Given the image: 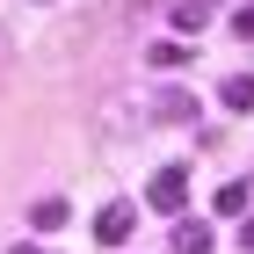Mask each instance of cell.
<instances>
[{
  "label": "cell",
  "instance_id": "1",
  "mask_svg": "<svg viewBox=\"0 0 254 254\" xmlns=\"http://www.w3.org/2000/svg\"><path fill=\"white\" fill-rule=\"evenodd\" d=\"M145 203H153L160 218H182V203H189V167H160V175L145 182Z\"/></svg>",
  "mask_w": 254,
  "mask_h": 254
},
{
  "label": "cell",
  "instance_id": "2",
  "mask_svg": "<svg viewBox=\"0 0 254 254\" xmlns=\"http://www.w3.org/2000/svg\"><path fill=\"white\" fill-rule=\"evenodd\" d=\"M131 225H138V211H131V203H102L95 240H102V247H124V240H131Z\"/></svg>",
  "mask_w": 254,
  "mask_h": 254
},
{
  "label": "cell",
  "instance_id": "3",
  "mask_svg": "<svg viewBox=\"0 0 254 254\" xmlns=\"http://www.w3.org/2000/svg\"><path fill=\"white\" fill-rule=\"evenodd\" d=\"M145 117H153V124H189V117H196V95H182V87H160Z\"/></svg>",
  "mask_w": 254,
  "mask_h": 254
},
{
  "label": "cell",
  "instance_id": "4",
  "mask_svg": "<svg viewBox=\"0 0 254 254\" xmlns=\"http://www.w3.org/2000/svg\"><path fill=\"white\" fill-rule=\"evenodd\" d=\"M218 102H225L233 117H247V109H254V73H233L225 87H218Z\"/></svg>",
  "mask_w": 254,
  "mask_h": 254
},
{
  "label": "cell",
  "instance_id": "5",
  "mask_svg": "<svg viewBox=\"0 0 254 254\" xmlns=\"http://www.w3.org/2000/svg\"><path fill=\"white\" fill-rule=\"evenodd\" d=\"M175 254H211V225L182 218V225H175Z\"/></svg>",
  "mask_w": 254,
  "mask_h": 254
},
{
  "label": "cell",
  "instance_id": "6",
  "mask_svg": "<svg viewBox=\"0 0 254 254\" xmlns=\"http://www.w3.org/2000/svg\"><path fill=\"white\" fill-rule=\"evenodd\" d=\"M145 59H153L160 73H175V65H189V59H196V44H153Z\"/></svg>",
  "mask_w": 254,
  "mask_h": 254
},
{
  "label": "cell",
  "instance_id": "7",
  "mask_svg": "<svg viewBox=\"0 0 254 254\" xmlns=\"http://www.w3.org/2000/svg\"><path fill=\"white\" fill-rule=\"evenodd\" d=\"M65 218H73V211H65V203H59V196H44V203H37V211H29V225H37V233H59V225H65Z\"/></svg>",
  "mask_w": 254,
  "mask_h": 254
},
{
  "label": "cell",
  "instance_id": "8",
  "mask_svg": "<svg viewBox=\"0 0 254 254\" xmlns=\"http://www.w3.org/2000/svg\"><path fill=\"white\" fill-rule=\"evenodd\" d=\"M211 22V0H175V29H203Z\"/></svg>",
  "mask_w": 254,
  "mask_h": 254
},
{
  "label": "cell",
  "instance_id": "9",
  "mask_svg": "<svg viewBox=\"0 0 254 254\" xmlns=\"http://www.w3.org/2000/svg\"><path fill=\"white\" fill-rule=\"evenodd\" d=\"M247 211V182H225V189H218V218H240Z\"/></svg>",
  "mask_w": 254,
  "mask_h": 254
},
{
  "label": "cell",
  "instance_id": "10",
  "mask_svg": "<svg viewBox=\"0 0 254 254\" xmlns=\"http://www.w3.org/2000/svg\"><path fill=\"white\" fill-rule=\"evenodd\" d=\"M233 37H254V0H247V7L233 15Z\"/></svg>",
  "mask_w": 254,
  "mask_h": 254
},
{
  "label": "cell",
  "instance_id": "11",
  "mask_svg": "<svg viewBox=\"0 0 254 254\" xmlns=\"http://www.w3.org/2000/svg\"><path fill=\"white\" fill-rule=\"evenodd\" d=\"M240 247H247V254H254V218H247V225H240Z\"/></svg>",
  "mask_w": 254,
  "mask_h": 254
},
{
  "label": "cell",
  "instance_id": "12",
  "mask_svg": "<svg viewBox=\"0 0 254 254\" xmlns=\"http://www.w3.org/2000/svg\"><path fill=\"white\" fill-rule=\"evenodd\" d=\"M7 59H15V51H7V37H0V80H7Z\"/></svg>",
  "mask_w": 254,
  "mask_h": 254
},
{
  "label": "cell",
  "instance_id": "13",
  "mask_svg": "<svg viewBox=\"0 0 254 254\" xmlns=\"http://www.w3.org/2000/svg\"><path fill=\"white\" fill-rule=\"evenodd\" d=\"M7 254H37V247H29V240H22V247H7Z\"/></svg>",
  "mask_w": 254,
  "mask_h": 254
}]
</instances>
